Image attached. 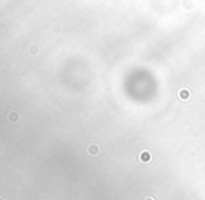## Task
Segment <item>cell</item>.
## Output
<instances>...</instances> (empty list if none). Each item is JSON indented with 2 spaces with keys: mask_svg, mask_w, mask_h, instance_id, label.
I'll use <instances>...</instances> for the list:
<instances>
[{
  "mask_svg": "<svg viewBox=\"0 0 205 200\" xmlns=\"http://www.w3.org/2000/svg\"><path fill=\"white\" fill-rule=\"evenodd\" d=\"M9 117H10V121H11V122H16L17 121V113H14V112H13V113L9 115Z\"/></svg>",
  "mask_w": 205,
  "mask_h": 200,
  "instance_id": "277c9868",
  "label": "cell"
},
{
  "mask_svg": "<svg viewBox=\"0 0 205 200\" xmlns=\"http://www.w3.org/2000/svg\"><path fill=\"white\" fill-rule=\"evenodd\" d=\"M0 200H2V197H0Z\"/></svg>",
  "mask_w": 205,
  "mask_h": 200,
  "instance_id": "8992f818",
  "label": "cell"
},
{
  "mask_svg": "<svg viewBox=\"0 0 205 200\" xmlns=\"http://www.w3.org/2000/svg\"><path fill=\"white\" fill-rule=\"evenodd\" d=\"M144 200H155L154 197H151V196H147V197H144Z\"/></svg>",
  "mask_w": 205,
  "mask_h": 200,
  "instance_id": "5b68a950",
  "label": "cell"
},
{
  "mask_svg": "<svg viewBox=\"0 0 205 200\" xmlns=\"http://www.w3.org/2000/svg\"><path fill=\"white\" fill-rule=\"evenodd\" d=\"M88 152L91 154V156H96L99 152V147L96 146V144H92V146H89V148H88Z\"/></svg>",
  "mask_w": 205,
  "mask_h": 200,
  "instance_id": "3957f363",
  "label": "cell"
},
{
  "mask_svg": "<svg viewBox=\"0 0 205 200\" xmlns=\"http://www.w3.org/2000/svg\"><path fill=\"white\" fill-rule=\"evenodd\" d=\"M138 160H140L141 162H149V161L152 160V154L148 151V150H144V151L140 152Z\"/></svg>",
  "mask_w": 205,
  "mask_h": 200,
  "instance_id": "7a4b0ae2",
  "label": "cell"
},
{
  "mask_svg": "<svg viewBox=\"0 0 205 200\" xmlns=\"http://www.w3.org/2000/svg\"><path fill=\"white\" fill-rule=\"evenodd\" d=\"M190 95H191V91H190L188 88H181L179 91V94H177V97H179L181 101H188Z\"/></svg>",
  "mask_w": 205,
  "mask_h": 200,
  "instance_id": "6da1fadb",
  "label": "cell"
}]
</instances>
